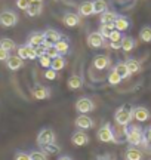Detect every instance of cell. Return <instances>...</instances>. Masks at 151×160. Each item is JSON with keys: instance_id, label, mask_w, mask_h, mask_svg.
<instances>
[{"instance_id": "35", "label": "cell", "mask_w": 151, "mask_h": 160, "mask_svg": "<svg viewBox=\"0 0 151 160\" xmlns=\"http://www.w3.org/2000/svg\"><path fill=\"white\" fill-rule=\"evenodd\" d=\"M39 62H40L41 67H45V68H49L51 67V64H52V58H49L45 53L43 57H39Z\"/></svg>"}, {"instance_id": "11", "label": "cell", "mask_w": 151, "mask_h": 160, "mask_svg": "<svg viewBox=\"0 0 151 160\" xmlns=\"http://www.w3.org/2000/svg\"><path fill=\"white\" fill-rule=\"evenodd\" d=\"M62 22L67 25V27H77L79 24H80V15L79 13H73V12H67L64 13V17H62Z\"/></svg>"}, {"instance_id": "4", "label": "cell", "mask_w": 151, "mask_h": 160, "mask_svg": "<svg viewBox=\"0 0 151 160\" xmlns=\"http://www.w3.org/2000/svg\"><path fill=\"white\" fill-rule=\"evenodd\" d=\"M18 24V15L13 11H3L0 12V25L5 27V28H9V27H13Z\"/></svg>"}, {"instance_id": "39", "label": "cell", "mask_w": 151, "mask_h": 160, "mask_svg": "<svg viewBox=\"0 0 151 160\" xmlns=\"http://www.w3.org/2000/svg\"><path fill=\"white\" fill-rule=\"evenodd\" d=\"M56 73H58V71H55L53 68L49 67V68H46V71H45V77H46L47 80H55L56 79Z\"/></svg>"}, {"instance_id": "42", "label": "cell", "mask_w": 151, "mask_h": 160, "mask_svg": "<svg viewBox=\"0 0 151 160\" xmlns=\"http://www.w3.org/2000/svg\"><path fill=\"white\" fill-rule=\"evenodd\" d=\"M46 55L49 58H52V59H53V58H56L59 55V52L56 51V48H55V46H52V48H47V49H46Z\"/></svg>"}, {"instance_id": "10", "label": "cell", "mask_w": 151, "mask_h": 160, "mask_svg": "<svg viewBox=\"0 0 151 160\" xmlns=\"http://www.w3.org/2000/svg\"><path fill=\"white\" fill-rule=\"evenodd\" d=\"M132 114H134V119L139 123H144L150 119V111L145 107H135L132 108Z\"/></svg>"}, {"instance_id": "23", "label": "cell", "mask_w": 151, "mask_h": 160, "mask_svg": "<svg viewBox=\"0 0 151 160\" xmlns=\"http://www.w3.org/2000/svg\"><path fill=\"white\" fill-rule=\"evenodd\" d=\"M120 43H122V49L124 52H130L135 48V40L132 39L130 36H124V37H122Z\"/></svg>"}, {"instance_id": "34", "label": "cell", "mask_w": 151, "mask_h": 160, "mask_svg": "<svg viewBox=\"0 0 151 160\" xmlns=\"http://www.w3.org/2000/svg\"><path fill=\"white\" fill-rule=\"evenodd\" d=\"M120 82H122V77H120V76H119L116 71L113 70L110 74H108V83H110L111 86H116V85H119Z\"/></svg>"}, {"instance_id": "21", "label": "cell", "mask_w": 151, "mask_h": 160, "mask_svg": "<svg viewBox=\"0 0 151 160\" xmlns=\"http://www.w3.org/2000/svg\"><path fill=\"white\" fill-rule=\"evenodd\" d=\"M81 85H83V80H81L80 76H71L68 82H67V86L70 88L71 91H77V89H80Z\"/></svg>"}, {"instance_id": "16", "label": "cell", "mask_w": 151, "mask_h": 160, "mask_svg": "<svg viewBox=\"0 0 151 160\" xmlns=\"http://www.w3.org/2000/svg\"><path fill=\"white\" fill-rule=\"evenodd\" d=\"M79 15L80 17H90L93 15V3L92 2H83L79 6Z\"/></svg>"}, {"instance_id": "28", "label": "cell", "mask_w": 151, "mask_h": 160, "mask_svg": "<svg viewBox=\"0 0 151 160\" xmlns=\"http://www.w3.org/2000/svg\"><path fill=\"white\" fill-rule=\"evenodd\" d=\"M126 65H128L130 74H136V73L141 71V62L138 59H128V61H126Z\"/></svg>"}, {"instance_id": "31", "label": "cell", "mask_w": 151, "mask_h": 160, "mask_svg": "<svg viewBox=\"0 0 151 160\" xmlns=\"http://www.w3.org/2000/svg\"><path fill=\"white\" fill-rule=\"evenodd\" d=\"M0 48H3V49H6V51H13L15 48H17V45H15V42L12 39H7V37H5V39L0 40Z\"/></svg>"}, {"instance_id": "18", "label": "cell", "mask_w": 151, "mask_h": 160, "mask_svg": "<svg viewBox=\"0 0 151 160\" xmlns=\"http://www.w3.org/2000/svg\"><path fill=\"white\" fill-rule=\"evenodd\" d=\"M129 19L126 17H119L117 15L116 21H114V28L119 30V31H126V30L129 28Z\"/></svg>"}, {"instance_id": "24", "label": "cell", "mask_w": 151, "mask_h": 160, "mask_svg": "<svg viewBox=\"0 0 151 160\" xmlns=\"http://www.w3.org/2000/svg\"><path fill=\"white\" fill-rule=\"evenodd\" d=\"M117 18V13L111 11H105L101 13V24H114Z\"/></svg>"}, {"instance_id": "48", "label": "cell", "mask_w": 151, "mask_h": 160, "mask_svg": "<svg viewBox=\"0 0 151 160\" xmlns=\"http://www.w3.org/2000/svg\"><path fill=\"white\" fill-rule=\"evenodd\" d=\"M30 2H43V0H30Z\"/></svg>"}, {"instance_id": "33", "label": "cell", "mask_w": 151, "mask_h": 160, "mask_svg": "<svg viewBox=\"0 0 151 160\" xmlns=\"http://www.w3.org/2000/svg\"><path fill=\"white\" fill-rule=\"evenodd\" d=\"M30 160H49L47 154L45 151H39V150H33L30 153Z\"/></svg>"}, {"instance_id": "46", "label": "cell", "mask_w": 151, "mask_h": 160, "mask_svg": "<svg viewBox=\"0 0 151 160\" xmlns=\"http://www.w3.org/2000/svg\"><path fill=\"white\" fill-rule=\"evenodd\" d=\"M111 49H122V43L120 42H110V45H108Z\"/></svg>"}, {"instance_id": "27", "label": "cell", "mask_w": 151, "mask_h": 160, "mask_svg": "<svg viewBox=\"0 0 151 160\" xmlns=\"http://www.w3.org/2000/svg\"><path fill=\"white\" fill-rule=\"evenodd\" d=\"M53 46L56 48V51L59 52V55H65V53H68V51H70L68 42H67V40H62V39H59Z\"/></svg>"}, {"instance_id": "25", "label": "cell", "mask_w": 151, "mask_h": 160, "mask_svg": "<svg viewBox=\"0 0 151 160\" xmlns=\"http://www.w3.org/2000/svg\"><path fill=\"white\" fill-rule=\"evenodd\" d=\"M41 148H43V151H45L47 156H55V154H58L59 151H61V147H59V145H56L55 142L46 144V145H41Z\"/></svg>"}, {"instance_id": "32", "label": "cell", "mask_w": 151, "mask_h": 160, "mask_svg": "<svg viewBox=\"0 0 151 160\" xmlns=\"http://www.w3.org/2000/svg\"><path fill=\"white\" fill-rule=\"evenodd\" d=\"M139 39L145 43H150L151 42V27H144V28L139 31Z\"/></svg>"}, {"instance_id": "9", "label": "cell", "mask_w": 151, "mask_h": 160, "mask_svg": "<svg viewBox=\"0 0 151 160\" xmlns=\"http://www.w3.org/2000/svg\"><path fill=\"white\" fill-rule=\"evenodd\" d=\"M74 123L79 129H81V131H87V129H92L93 128V120L87 114H80L77 119H76Z\"/></svg>"}, {"instance_id": "43", "label": "cell", "mask_w": 151, "mask_h": 160, "mask_svg": "<svg viewBox=\"0 0 151 160\" xmlns=\"http://www.w3.org/2000/svg\"><path fill=\"white\" fill-rule=\"evenodd\" d=\"M9 57H11V55H9V51H6V49H3V48H0V62H6Z\"/></svg>"}, {"instance_id": "15", "label": "cell", "mask_w": 151, "mask_h": 160, "mask_svg": "<svg viewBox=\"0 0 151 160\" xmlns=\"http://www.w3.org/2000/svg\"><path fill=\"white\" fill-rule=\"evenodd\" d=\"M31 93H33V97H34L36 99H39V101H41V99H46V98L51 95L49 89H47V88H45V86H36Z\"/></svg>"}, {"instance_id": "49", "label": "cell", "mask_w": 151, "mask_h": 160, "mask_svg": "<svg viewBox=\"0 0 151 160\" xmlns=\"http://www.w3.org/2000/svg\"><path fill=\"white\" fill-rule=\"evenodd\" d=\"M150 129H151V126H150Z\"/></svg>"}, {"instance_id": "13", "label": "cell", "mask_w": 151, "mask_h": 160, "mask_svg": "<svg viewBox=\"0 0 151 160\" xmlns=\"http://www.w3.org/2000/svg\"><path fill=\"white\" fill-rule=\"evenodd\" d=\"M41 11H43V2H31L25 12L28 17H39Z\"/></svg>"}, {"instance_id": "7", "label": "cell", "mask_w": 151, "mask_h": 160, "mask_svg": "<svg viewBox=\"0 0 151 160\" xmlns=\"http://www.w3.org/2000/svg\"><path fill=\"white\" fill-rule=\"evenodd\" d=\"M93 108H95V105H93L92 99H89V98H80L76 102V110L80 114H87V113L93 111Z\"/></svg>"}, {"instance_id": "37", "label": "cell", "mask_w": 151, "mask_h": 160, "mask_svg": "<svg viewBox=\"0 0 151 160\" xmlns=\"http://www.w3.org/2000/svg\"><path fill=\"white\" fill-rule=\"evenodd\" d=\"M18 49V57L22 59H28V52H27V45H21L17 48Z\"/></svg>"}, {"instance_id": "36", "label": "cell", "mask_w": 151, "mask_h": 160, "mask_svg": "<svg viewBox=\"0 0 151 160\" xmlns=\"http://www.w3.org/2000/svg\"><path fill=\"white\" fill-rule=\"evenodd\" d=\"M122 31H119V30H113V31H111V34H110V37H108V40H110V42H120V40H122Z\"/></svg>"}, {"instance_id": "44", "label": "cell", "mask_w": 151, "mask_h": 160, "mask_svg": "<svg viewBox=\"0 0 151 160\" xmlns=\"http://www.w3.org/2000/svg\"><path fill=\"white\" fill-rule=\"evenodd\" d=\"M15 160H30V154L24 153V151H19L15 154Z\"/></svg>"}, {"instance_id": "29", "label": "cell", "mask_w": 151, "mask_h": 160, "mask_svg": "<svg viewBox=\"0 0 151 160\" xmlns=\"http://www.w3.org/2000/svg\"><path fill=\"white\" fill-rule=\"evenodd\" d=\"M92 3H93V13H102V12H105L107 8H108L105 0H95Z\"/></svg>"}, {"instance_id": "40", "label": "cell", "mask_w": 151, "mask_h": 160, "mask_svg": "<svg viewBox=\"0 0 151 160\" xmlns=\"http://www.w3.org/2000/svg\"><path fill=\"white\" fill-rule=\"evenodd\" d=\"M34 51H36V55H37V58L39 57H43L45 53H46V46L43 45H39V46H34Z\"/></svg>"}, {"instance_id": "2", "label": "cell", "mask_w": 151, "mask_h": 160, "mask_svg": "<svg viewBox=\"0 0 151 160\" xmlns=\"http://www.w3.org/2000/svg\"><path fill=\"white\" fill-rule=\"evenodd\" d=\"M134 119V114H132V108L128 107V105H123L116 111L114 114V122L120 126H128L130 125V122Z\"/></svg>"}, {"instance_id": "30", "label": "cell", "mask_w": 151, "mask_h": 160, "mask_svg": "<svg viewBox=\"0 0 151 160\" xmlns=\"http://www.w3.org/2000/svg\"><path fill=\"white\" fill-rule=\"evenodd\" d=\"M113 30H114V24H101L99 33H101V36H102L104 39H108Z\"/></svg>"}, {"instance_id": "45", "label": "cell", "mask_w": 151, "mask_h": 160, "mask_svg": "<svg viewBox=\"0 0 151 160\" xmlns=\"http://www.w3.org/2000/svg\"><path fill=\"white\" fill-rule=\"evenodd\" d=\"M27 52H28V59H36L37 58V55H36V51L33 46L27 45Z\"/></svg>"}, {"instance_id": "20", "label": "cell", "mask_w": 151, "mask_h": 160, "mask_svg": "<svg viewBox=\"0 0 151 160\" xmlns=\"http://www.w3.org/2000/svg\"><path fill=\"white\" fill-rule=\"evenodd\" d=\"M45 42V36H43V33H33V34L28 37V42H27V45L30 46H39L41 45Z\"/></svg>"}, {"instance_id": "3", "label": "cell", "mask_w": 151, "mask_h": 160, "mask_svg": "<svg viewBox=\"0 0 151 160\" xmlns=\"http://www.w3.org/2000/svg\"><path fill=\"white\" fill-rule=\"evenodd\" d=\"M96 137L101 142H117L116 141V135H114V131L111 128L110 123H105L98 129L96 132Z\"/></svg>"}, {"instance_id": "19", "label": "cell", "mask_w": 151, "mask_h": 160, "mask_svg": "<svg viewBox=\"0 0 151 160\" xmlns=\"http://www.w3.org/2000/svg\"><path fill=\"white\" fill-rule=\"evenodd\" d=\"M114 71H116L117 74L122 77V80H123V79H128L129 76H130V71H129V68H128V65H126V62H119V64H116V67H114Z\"/></svg>"}, {"instance_id": "5", "label": "cell", "mask_w": 151, "mask_h": 160, "mask_svg": "<svg viewBox=\"0 0 151 160\" xmlns=\"http://www.w3.org/2000/svg\"><path fill=\"white\" fill-rule=\"evenodd\" d=\"M55 132L51 129V128H45L39 132L37 135V144L39 145H46V144H51V142H55Z\"/></svg>"}, {"instance_id": "14", "label": "cell", "mask_w": 151, "mask_h": 160, "mask_svg": "<svg viewBox=\"0 0 151 160\" xmlns=\"http://www.w3.org/2000/svg\"><path fill=\"white\" fill-rule=\"evenodd\" d=\"M93 67L96 70H105L107 67H110V58L107 55H96L93 59Z\"/></svg>"}, {"instance_id": "47", "label": "cell", "mask_w": 151, "mask_h": 160, "mask_svg": "<svg viewBox=\"0 0 151 160\" xmlns=\"http://www.w3.org/2000/svg\"><path fill=\"white\" fill-rule=\"evenodd\" d=\"M58 160H73L71 157H68V156H62V157H59Z\"/></svg>"}, {"instance_id": "1", "label": "cell", "mask_w": 151, "mask_h": 160, "mask_svg": "<svg viewBox=\"0 0 151 160\" xmlns=\"http://www.w3.org/2000/svg\"><path fill=\"white\" fill-rule=\"evenodd\" d=\"M126 141H128L132 147H138V145H142L144 142V132L139 126H130L128 129V133H126Z\"/></svg>"}, {"instance_id": "38", "label": "cell", "mask_w": 151, "mask_h": 160, "mask_svg": "<svg viewBox=\"0 0 151 160\" xmlns=\"http://www.w3.org/2000/svg\"><path fill=\"white\" fill-rule=\"evenodd\" d=\"M142 145H145V147H151V129L150 128L144 132V142H142Z\"/></svg>"}, {"instance_id": "26", "label": "cell", "mask_w": 151, "mask_h": 160, "mask_svg": "<svg viewBox=\"0 0 151 160\" xmlns=\"http://www.w3.org/2000/svg\"><path fill=\"white\" fill-rule=\"evenodd\" d=\"M65 59L62 55H58L56 58H53L52 59V64H51V68H53L55 71H61V70L65 67Z\"/></svg>"}, {"instance_id": "41", "label": "cell", "mask_w": 151, "mask_h": 160, "mask_svg": "<svg viewBox=\"0 0 151 160\" xmlns=\"http://www.w3.org/2000/svg\"><path fill=\"white\" fill-rule=\"evenodd\" d=\"M30 0H17V6L18 9H21V11H27V8L30 6Z\"/></svg>"}, {"instance_id": "12", "label": "cell", "mask_w": 151, "mask_h": 160, "mask_svg": "<svg viewBox=\"0 0 151 160\" xmlns=\"http://www.w3.org/2000/svg\"><path fill=\"white\" fill-rule=\"evenodd\" d=\"M6 65H7V68L11 70V71H17V70H19L24 65V59L19 58L18 55H12V57L7 58Z\"/></svg>"}, {"instance_id": "22", "label": "cell", "mask_w": 151, "mask_h": 160, "mask_svg": "<svg viewBox=\"0 0 151 160\" xmlns=\"http://www.w3.org/2000/svg\"><path fill=\"white\" fill-rule=\"evenodd\" d=\"M126 160H142V151L135 147L126 150Z\"/></svg>"}, {"instance_id": "8", "label": "cell", "mask_w": 151, "mask_h": 160, "mask_svg": "<svg viewBox=\"0 0 151 160\" xmlns=\"http://www.w3.org/2000/svg\"><path fill=\"white\" fill-rule=\"evenodd\" d=\"M89 135H86L85 132L81 131H77L73 133V137H71V144L73 145H76V147H83V145H86V144H89Z\"/></svg>"}, {"instance_id": "6", "label": "cell", "mask_w": 151, "mask_h": 160, "mask_svg": "<svg viewBox=\"0 0 151 160\" xmlns=\"http://www.w3.org/2000/svg\"><path fill=\"white\" fill-rule=\"evenodd\" d=\"M87 46L92 48V49H99V48L107 45H105V39L101 36V33L99 31H93V33L87 36Z\"/></svg>"}, {"instance_id": "17", "label": "cell", "mask_w": 151, "mask_h": 160, "mask_svg": "<svg viewBox=\"0 0 151 160\" xmlns=\"http://www.w3.org/2000/svg\"><path fill=\"white\" fill-rule=\"evenodd\" d=\"M43 36H45V40H47V42H51V43H56L59 39H61V34H59L56 30H53V28H47L43 31Z\"/></svg>"}]
</instances>
